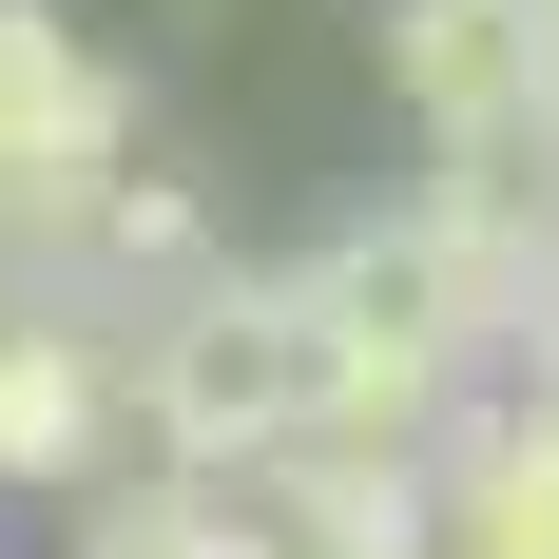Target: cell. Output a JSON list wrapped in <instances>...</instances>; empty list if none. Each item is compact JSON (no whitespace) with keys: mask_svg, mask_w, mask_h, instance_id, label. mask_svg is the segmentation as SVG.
Returning a JSON list of instances; mask_svg holds the SVG:
<instances>
[{"mask_svg":"<svg viewBox=\"0 0 559 559\" xmlns=\"http://www.w3.org/2000/svg\"><path fill=\"white\" fill-rule=\"evenodd\" d=\"M289 309H309V347H329V425H309V444L425 463L463 405L502 386V251H463L425 193L347 213L329 251H289Z\"/></svg>","mask_w":559,"mask_h":559,"instance_id":"obj_1","label":"cell"},{"mask_svg":"<svg viewBox=\"0 0 559 559\" xmlns=\"http://www.w3.org/2000/svg\"><path fill=\"white\" fill-rule=\"evenodd\" d=\"M116 425H135V463H193V483L309 444V425H329V347H309L289 271H231L213 251L174 309H135V329H116Z\"/></svg>","mask_w":559,"mask_h":559,"instance_id":"obj_2","label":"cell"},{"mask_svg":"<svg viewBox=\"0 0 559 559\" xmlns=\"http://www.w3.org/2000/svg\"><path fill=\"white\" fill-rule=\"evenodd\" d=\"M386 97L425 155L463 135H559V20L540 0H386Z\"/></svg>","mask_w":559,"mask_h":559,"instance_id":"obj_3","label":"cell"},{"mask_svg":"<svg viewBox=\"0 0 559 559\" xmlns=\"http://www.w3.org/2000/svg\"><path fill=\"white\" fill-rule=\"evenodd\" d=\"M116 463H135V425H116V329L0 309V502H78Z\"/></svg>","mask_w":559,"mask_h":559,"instance_id":"obj_4","label":"cell"},{"mask_svg":"<svg viewBox=\"0 0 559 559\" xmlns=\"http://www.w3.org/2000/svg\"><path fill=\"white\" fill-rule=\"evenodd\" d=\"M425 559H559V386H483L425 444Z\"/></svg>","mask_w":559,"mask_h":559,"instance_id":"obj_5","label":"cell"},{"mask_svg":"<svg viewBox=\"0 0 559 559\" xmlns=\"http://www.w3.org/2000/svg\"><path fill=\"white\" fill-rule=\"evenodd\" d=\"M116 155H135V78L58 0H0V193H97Z\"/></svg>","mask_w":559,"mask_h":559,"instance_id":"obj_6","label":"cell"},{"mask_svg":"<svg viewBox=\"0 0 559 559\" xmlns=\"http://www.w3.org/2000/svg\"><path fill=\"white\" fill-rule=\"evenodd\" d=\"M58 559H251V502L193 483V463H135V483H78V540Z\"/></svg>","mask_w":559,"mask_h":559,"instance_id":"obj_7","label":"cell"},{"mask_svg":"<svg viewBox=\"0 0 559 559\" xmlns=\"http://www.w3.org/2000/svg\"><path fill=\"white\" fill-rule=\"evenodd\" d=\"M502 367H521V386H559V231L521 251V289H502Z\"/></svg>","mask_w":559,"mask_h":559,"instance_id":"obj_8","label":"cell"}]
</instances>
